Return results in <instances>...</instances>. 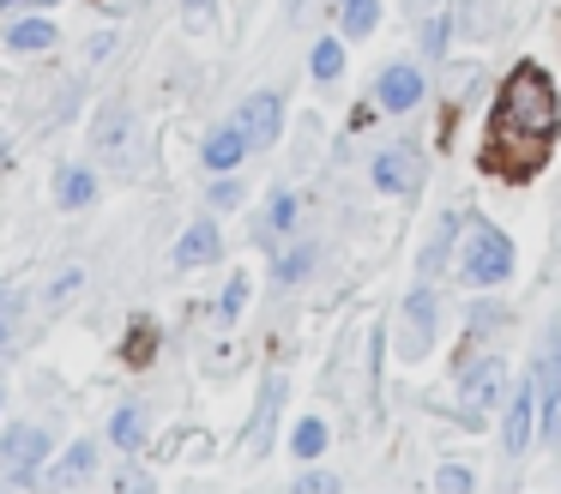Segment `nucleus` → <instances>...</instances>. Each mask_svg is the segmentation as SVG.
I'll use <instances>...</instances> for the list:
<instances>
[{
	"label": "nucleus",
	"instance_id": "obj_1",
	"mask_svg": "<svg viewBox=\"0 0 561 494\" xmlns=\"http://www.w3.org/2000/svg\"><path fill=\"white\" fill-rule=\"evenodd\" d=\"M561 133V91L556 79H549L537 60H519V67H507V79H501L495 91V120H489V169L495 175H537L549 157V145H556Z\"/></svg>",
	"mask_w": 561,
	"mask_h": 494
},
{
	"label": "nucleus",
	"instance_id": "obj_2",
	"mask_svg": "<svg viewBox=\"0 0 561 494\" xmlns=\"http://www.w3.org/2000/svg\"><path fill=\"white\" fill-rule=\"evenodd\" d=\"M513 235L489 217H465V235H459V277L471 289H501L513 284Z\"/></svg>",
	"mask_w": 561,
	"mask_h": 494
},
{
	"label": "nucleus",
	"instance_id": "obj_3",
	"mask_svg": "<svg viewBox=\"0 0 561 494\" xmlns=\"http://www.w3.org/2000/svg\"><path fill=\"white\" fill-rule=\"evenodd\" d=\"M501 398H507V361L495 349H471L459 361V374H453V410H459V422L465 428H483L501 410Z\"/></svg>",
	"mask_w": 561,
	"mask_h": 494
},
{
	"label": "nucleus",
	"instance_id": "obj_4",
	"mask_svg": "<svg viewBox=\"0 0 561 494\" xmlns=\"http://www.w3.org/2000/svg\"><path fill=\"white\" fill-rule=\"evenodd\" d=\"M368 103L380 108V115H416V108L428 103V67L423 60H387V67L375 72V96Z\"/></svg>",
	"mask_w": 561,
	"mask_h": 494
},
{
	"label": "nucleus",
	"instance_id": "obj_5",
	"mask_svg": "<svg viewBox=\"0 0 561 494\" xmlns=\"http://www.w3.org/2000/svg\"><path fill=\"white\" fill-rule=\"evenodd\" d=\"M435 332H440L435 284H411V296H404V308H399V356L404 361H423L428 349H435Z\"/></svg>",
	"mask_w": 561,
	"mask_h": 494
},
{
	"label": "nucleus",
	"instance_id": "obj_6",
	"mask_svg": "<svg viewBox=\"0 0 561 494\" xmlns=\"http://www.w3.org/2000/svg\"><path fill=\"white\" fill-rule=\"evenodd\" d=\"M134 139H139V120L127 103H103L98 120H91V157L103 169H127L134 163Z\"/></svg>",
	"mask_w": 561,
	"mask_h": 494
},
{
	"label": "nucleus",
	"instance_id": "obj_7",
	"mask_svg": "<svg viewBox=\"0 0 561 494\" xmlns=\"http://www.w3.org/2000/svg\"><path fill=\"white\" fill-rule=\"evenodd\" d=\"M55 452V434L43 428V422H13V428H0V470L7 476H37L43 464H49Z\"/></svg>",
	"mask_w": 561,
	"mask_h": 494
},
{
	"label": "nucleus",
	"instance_id": "obj_8",
	"mask_svg": "<svg viewBox=\"0 0 561 494\" xmlns=\"http://www.w3.org/2000/svg\"><path fill=\"white\" fill-rule=\"evenodd\" d=\"M368 181H375L380 193H392V199H404V193L423 187V151H416L411 139H392L375 151V163H368Z\"/></svg>",
	"mask_w": 561,
	"mask_h": 494
},
{
	"label": "nucleus",
	"instance_id": "obj_9",
	"mask_svg": "<svg viewBox=\"0 0 561 494\" xmlns=\"http://www.w3.org/2000/svg\"><path fill=\"white\" fill-rule=\"evenodd\" d=\"M537 440V380H513V398H507V416H501V458H525Z\"/></svg>",
	"mask_w": 561,
	"mask_h": 494
},
{
	"label": "nucleus",
	"instance_id": "obj_10",
	"mask_svg": "<svg viewBox=\"0 0 561 494\" xmlns=\"http://www.w3.org/2000/svg\"><path fill=\"white\" fill-rule=\"evenodd\" d=\"M230 120L242 127V139L254 145V151H272V145L284 139V96L278 91H248Z\"/></svg>",
	"mask_w": 561,
	"mask_h": 494
},
{
	"label": "nucleus",
	"instance_id": "obj_11",
	"mask_svg": "<svg viewBox=\"0 0 561 494\" xmlns=\"http://www.w3.org/2000/svg\"><path fill=\"white\" fill-rule=\"evenodd\" d=\"M98 464H103L98 440H73L55 464H43V476H31V482H43L49 494H73V489H85V482L98 476Z\"/></svg>",
	"mask_w": 561,
	"mask_h": 494
},
{
	"label": "nucleus",
	"instance_id": "obj_12",
	"mask_svg": "<svg viewBox=\"0 0 561 494\" xmlns=\"http://www.w3.org/2000/svg\"><path fill=\"white\" fill-rule=\"evenodd\" d=\"M182 272H206V265H218L224 260V229H218V217H194V223L175 235V253H170Z\"/></svg>",
	"mask_w": 561,
	"mask_h": 494
},
{
	"label": "nucleus",
	"instance_id": "obj_13",
	"mask_svg": "<svg viewBox=\"0 0 561 494\" xmlns=\"http://www.w3.org/2000/svg\"><path fill=\"white\" fill-rule=\"evenodd\" d=\"M248 157H254V145L242 139V127H236V120H218V127L199 139V163H206L211 175H236Z\"/></svg>",
	"mask_w": 561,
	"mask_h": 494
},
{
	"label": "nucleus",
	"instance_id": "obj_14",
	"mask_svg": "<svg viewBox=\"0 0 561 494\" xmlns=\"http://www.w3.org/2000/svg\"><path fill=\"white\" fill-rule=\"evenodd\" d=\"M61 43V31H55L49 12H19V19L0 24V48L7 55H43V48Z\"/></svg>",
	"mask_w": 561,
	"mask_h": 494
},
{
	"label": "nucleus",
	"instance_id": "obj_15",
	"mask_svg": "<svg viewBox=\"0 0 561 494\" xmlns=\"http://www.w3.org/2000/svg\"><path fill=\"white\" fill-rule=\"evenodd\" d=\"M453 31H459V7L423 12V24H416V60H423V67H440V60L453 55Z\"/></svg>",
	"mask_w": 561,
	"mask_h": 494
},
{
	"label": "nucleus",
	"instance_id": "obj_16",
	"mask_svg": "<svg viewBox=\"0 0 561 494\" xmlns=\"http://www.w3.org/2000/svg\"><path fill=\"white\" fill-rule=\"evenodd\" d=\"M344 67H351V43H344L339 31L308 43V79H314V84H339Z\"/></svg>",
	"mask_w": 561,
	"mask_h": 494
},
{
	"label": "nucleus",
	"instance_id": "obj_17",
	"mask_svg": "<svg viewBox=\"0 0 561 494\" xmlns=\"http://www.w3.org/2000/svg\"><path fill=\"white\" fill-rule=\"evenodd\" d=\"M55 205H61V211H85V205H98V169L67 163L61 175H55Z\"/></svg>",
	"mask_w": 561,
	"mask_h": 494
},
{
	"label": "nucleus",
	"instance_id": "obj_18",
	"mask_svg": "<svg viewBox=\"0 0 561 494\" xmlns=\"http://www.w3.org/2000/svg\"><path fill=\"white\" fill-rule=\"evenodd\" d=\"M146 434H151V410L146 404H122L110 416V446H115V452H139Z\"/></svg>",
	"mask_w": 561,
	"mask_h": 494
},
{
	"label": "nucleus",
	"instance_id": "obj_19",
	"mask_svg": "<svg viewBox=\"0 0 561 494\" xmlns=\"http://www.w3.org/2000/svg\"><path fill=\"white\" fill-rule=\"evenodd\" d=\"M296 217H302V199H296L290 187H272V193H266V223H260V241L296 235Z\"/></svg>",
	"mask_w": 561,
	"mask_h": 494
},
{
	"label": "nucleus",
	"instance_id": "obj_20",
	"mask_svg": "<svg viewBox=\"0 0 561 494\" xmlns=\"http://www.w3.org/2000/svg\"><path fill=\"white\" fill-rule=\"evenodd\" d=\"M380 12H387V0H344L339 7V36L344 43H368V36L380 31Z\"/></svg>",
	"mask_w": 561,
	"mask_h": 494
},
{
	"label": "nucleus",
	"instance_id": "obj_21",
	"mask_svg": "<svg viewBox=\"0 0 561 494\" xmlns=\"http://www.w3.org/2000/svg\"><path fill=\"white\" fill-rule=\"evenodd\" d=\"M278 404H284V374H272L266 392H260V410H254V434H248V446H254V452H266V446H272V428H278Z\"/></svg>",
	"mask_w": 561,
	"mask_h": 494
},
{
	"label": "nucleus",
	"instance_id": "obj_22",
	"mask_svg": "<svg viewBox=\"0 0 561 494\" xmlns=\"http://www.w3.org/2000/svg\"><path fill=\"white\" fill-rule=\"evenodd\" d=\"M314 265H320V248H314V241H290V248L278 253V265H272V284L290 289V284H302Z\"/></svg>",
	"mask_w": 561,
	"mask_h": 494
},
{
	"label": "nucleus",
	"instance_id": "obj_23",
	"mask_svg": "<svg viewBox=\"0 0 561 494\" xmlns=\"http://www.w3.org/2000/svg\"><path fill=\"white\" fill-rule=\"evenodd\" d=\"M327 446H332V428H327V416H302V422L290 428V452L302 458V464H314V458L327 452Z\"/></svg>",
	"mask_w": 561,
	"mask_h": 494
},
{
	"label": "nucleus",
	"instance_id": "obj_24",
	"mask_svg": "<svg viewBox=\"0 0 561 494\" xmlns=\"http://www.w3.org/2000/svg\"><path fill=\"white\" fill-rule=\"evenodd\" d=\"M459 229H465V217H459V211H440L435 235H428V248H423V284L440 272V260H447V248L459 241Z\"/></svg>",
	"mask_w": 561,
	"mask_h": 494
},
{
	"label": "nucleus",
	"instance_id": "obj_25",
	"mask_svg": "<svg viewBox=\"0 0 561 494\" xmlns=\"http://www.w3.org/2000/svg\"><path fill=\"white\" fill-rule=\"evenodd\" d=\"M85 289V265H67V272H55L49 277V289H43V313H61L67 301Z\"/></svg>",
	"mask_w": 561,
	"mask_h": 494
},
{
	"label": "nucleus",
	"instance_id": "obj_26",
	"mask_svg": "<svg viewBox=\"0 0 561 494\" xmlns=\"http://www.w3.org/2000/svg\"><path fill=\"white\" fill-rule=\"evenodd\" d=\"M537 440L561 446V386H543V392H537Z\"/></svg>",
	"mask_w": 561,
	"mask_h": 494
},
{
	"label": "nucleus",
	"instance_id": "obj_27",
	"mask_svg": "<svg viewBox=\"0 0 561 494\" xmlns=\"http://www.w3.org/2000/svg\"><path fill=\"white\" fill-rule=\"evenodd\" d=\"M248 296H254V277L230 272V284H224V296H218V320L236 325V320H242V308H248Z\"/></svg>",
	"mask_w": 561,
	"mask_h": 494
},
{
	"label": "nucleus",
	"instance_id": "obj_28",
	"mask_svg": "<svg viewBox=\"0 0 561 494\" xmlns=\"http://www.w3.org/2000/svg\"><path fill=\"white\" fill-rule=\"evenodd\" d=\"M19 320H25V296L13 284H0V349L19 337Z\"/></svg>",
	"mask_w": 561,
	"mask_h": 494
},
{
	"label": "nucleus",
	"instance_id": "obj_29",
	"mask_svg": "<svg viewBox=\"0 0 561 494\" xmlns=\"http://www.w3.org/2000/svg\"><path fill=\"white\" fill-rule=\"evenodd\" d=\"M206 199H211V211H242V199H248L242 175H211Z\"/></svg>",
	"mask_w": 561,
	"mask_h": 494
},
{
	"label": "nucleus",
	"instance_id": "obj_30",
	"mask_svg": "<svg viewBox=\"0 0 561 494\" xmlns=\"http://www.w3.org/2000/svg\"><path fill=\"white\" fill-rule=\"evenodd\" d=\"M477 489V470L471 464H440L435 470V494H471Z\"/></svg>",
	"mask_w": 561,
	"mask_h": 494
},
{
	"label": "nucleus",
	"instance_id": "obj_31",
	"mask_svg": "<svg viewBox=\"0 0 561 494\" xmlns=\"http://www.w3.org/2000/svg\"><path fill=\"white\" fill-rule=\"evenodd\" d=\"M290 494H332V476L327 470H302V476L290 482Z\"/></svg>",
	"mask_w": 561,
	"mask_h": 494
},
{
	"label": "nucleus",
	"instance_id": "obj_32",
	"mask_svg": "<svg viewBox=\"0 0 561 494\" xmlns=\"http://www.w3.org/2000/svg\"><path fill=\"white\" fill-rule=\"evenodd\" d=\"M115 489H122V494H151V476H146V470H139V464H127Z\"/></svg>",
	"mask_w": 561,
	"mask_h": 494
},
{
	"label": "nucleus",
	"instance_id": "obj_33",
	"mask_svg": "<svg viewBox=\"0 0 561 494\" xmlns=\"http://www.w3.org/2000/svg\"><path fill=\"white\" fill-rule=\"evenodd\" d=\"M55 0H0V19H19V12H49Z\"/></svg>",
	"mask_w": 561,
	"mask_h": 494
},
{
	"label": "nucleus",
	"instance_id": "obj_34",
	"mask_svg": "<svg viewBox=\"0 0 561 494\" xmlns=\"http://www.w3.org/2000/svg\"><path fill=\"white\" fill-rule=\"evenodd\" d=\"M115 43H122L115 31H98V36H91V48H85V55H91V60H110V55H115Z\"/></svg>",
	"mask_w": 561,
	"mask_h": 494
},
{
	"label": "nucleus",
	"instance_id": "obj_35",
	"mask_svg": "<svg viewBox=\"0 0 561 494\" xmlns=\"http://www.w3.org/2000/svg\"><path fill=\"white\" fill-rule=\"evenodd\" d=\"M211 7H218V0H182V12H187V19H206Z\"/></svg>",
	"mask_w": 561,
	"mask_h": 494
},
{
	"label": "nucleus",
	"instance_id": "obj_36",
	"mask_svg": "<svg viewBox=\"0 0 561 494\" xmlns=\"http://www.w3.org/2000/svg\"><path fill=\"white\" fill-rule=\"evenodd\" d=\"M0 410H7V386H0Z\"/></svg>",
	"mask_w": 561,
	"mask_h": 494
},
{
	"label": "nucleus",
	"instance_id": "obj_37",
	"mask_svg": "<svg viewBox=\"0 0 561 494\" xmlns=\"http://www.w3.org/2000/svg\"><path fill=\"white\" fill-rule=\"evenodd\" d=\"M296 7H302V0H290V12H296Z\"/></svg>",
	"mask_w": 561,
	"mask_h": 494
},
{
	"label": "nucleus",
	"instance_id": "obj_38",
	"mask_svg": "<svg viewBox=\"0 0 561 494\" xmlns=\"http://www.w3.org/2000/svg\"><path fill=\"white\" fill-rule=\"evenodd\" d=\"M332 7H344V0H332Z\"/></svg>",
	"mask_w": 561,
	"mask_h": 494
}]
</instances>
